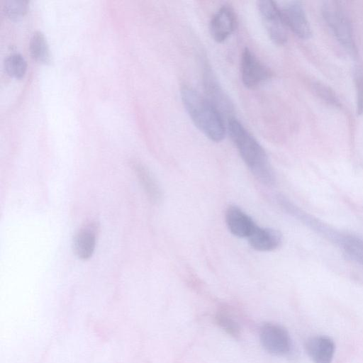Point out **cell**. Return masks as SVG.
<instances>
[{
    "mask_svg": "<svg viewBox=\"0 0 363 363\" xmlns=\"http://www.w3.org/2000/svg\"><path fill=\"white\" fill-rule=\"evenodd\" d=\"M323 16L337 40L351 55L357 48L350 21L337 1H328L323 6Z\"/></svg>",
    "mask_w": 363,
    "mask_h": 363,
    "instance_id": "3",
    "label": "cell"
},
{
    "mask_svg": "<svg viewBox=\"0 0 363 363\" xmlns=\"http://www.w3.org/2000/svg\"><path fill=\"white\" fill-rule=\"evenodd\" d=\"M257 8L271 40L277 45H284L287 40V26L281 11L271 0L259 1Z\"/></svg>",
    "mask_w": 363,
    "mask_h": 363,
    "instance_id": "4",
    "label": "cell"
},
{
    "mask_svg": "<svg viewBox=\"0 0 363 363\" xmlns=\"http://www.w3.org/2000/svg\"><path fill=\"white\" fill-rule=\"evenodd\" d=\"M308 354L314 363H331L335 352V344L326 336H314L306 343Z\"/></svg>",
    "mask_w": 363,
    "mask_h": 363,
    "instance_id": "12",
    "label": "cell"
},
{
    "mask_svg": "<svg viewBox=\"0 0 363 363\" xmlns=\"http://www.w3.org/2000/svg\"><path fill=\"white\" fill-rule=\"evenodd\" d=\"M240 74L243 84L248 88L257 86L272 75L269 68L247 48L242 53Z\"/></svg>",
    "mask_w": 363,
    "mask_h": 363,
    "instance_id": "5",
    "label": "cell"
},
{
    "mask_svg": "<svg viewBox=\"0 0 363 363\" xmlns=\"http://www.w3.org/2000/svg\"><path fill=\"white\" fill-rule=\"evenodd\" d=\"M4 66L7 74L16 79L23 77L27 68L25 59L18 53L9 55L5 59Z\"/></svg>",
    "mask_w": 363,
    "mask_h": 363,
    "instance_id": "16",
    "label": "cell"
},
{
    "mask_svg": "<svg viewBox=\"0 0 363 363\" xmlns=\"http://www.w3.org/2000/svg\"><path fill=\"white\" fill-rule=\"evenodd\" d=\"M182 103L196 128L212 141H221L225 128L221 113L206 98L189 86L181 89Z\"/></svg>",
    "mask_w": 363,
    "mask_h": 363,
    "instance_id": "2",
    "label": "cell"
},
{
    "mask_svg": "<svg viewBox=\"0 0 363 363\" xmlns=\"http://www.w3.org/2000/svg\"><path fill=\"white\" fill-rule=\"evenodd\" d=\"M228 130L240 157L256 179L262 184H272L274 182L273 170L264 150L257 140L233 118L228 121Z\"/></svg>",
    "mask_w": 363,
    "mask_h": 363,
    "instance_id": "1",
    "label": "cell"
},
{
    "mask_svg": "<svg viewBox=\"0 0 363 363\" xmlns=\"http://www.w3.org/2000/svg\"><path fill=\"white\" fill-rule=\"evenodd\" d=\"M313 88L317 94L326 102L333 105L334 106H340V102L337 97L333 90H331L328 86L316 82L313 84Z\"/></svg>",
    "mask_w": 363,
    "mask_h": 363,
    "instance_id": "20",
    "label": "cell"
},
{
    "mask_svg": "<svg viewBox=\"0 0 363 363\" xmlns=\"http://www.w3.org/2000/svg\"><path fill=\"white\" fill-rule=\"evenodd\" d=\"M247 238L253 249L262 252L274 250L282 242V235L279 230L257 225Z\"/></svg>",
    "mask_w": 363,
    "mask_h": 363,
    "instance_id": "11",
    "label": "cell"
},
{
    "mask_svg": "<svg viewBox=\"0 0 363 363\" xmlns=\"http://www.w3.org/2000/svg\"><path fill=\"white\" fill-rule=\"evenodd\" d=\"M264 348L274 354H284L290 350L291 342L287 331L280 325L267 323L260 330Z\"/></svg>",
    "mask_w": 363,
    "mask_h": 363,
    "instance_id": "7",
    "label": "cell"
},
{
    "mask_svg": "<svg viewBox=\"0 0 363 363\" xmlns=\"http://www.w3.org/2000/svg\"><path fill=\"white\" fill-rule=\"evenodd\" d=\"M132 164L150 199L154 202L158 201L161 197L160 190L149 171L136 161Z\"/></svg>",
    "mask_w": 363,
    "mask_h": 363,
    "instance_id": "14",
    "label": "cell"
},
{
    "mask_svg": "<svg viewBox=\"0 0 363 363\" xmlns=\"http://www.w3.org/2000/svg\"><path fill=\"white\" fill-rule=\"evenodd\" d=\"M99 225L95 221L84 224L77 233L74 238V252L82 260L89 259L94 253Z\"/></svg>",
    "mask_w": 363,
    "mask_h": 363,
    "instance_id": "9",
    "label": "cell"
},
{
    "mask_svg": "<svg viewBox=\"0 0 363 363\" xmlns=\"http://www.w3.org/2000/svg\"><path fill=\"white\" fill-rule=\"evenodd\" d=\"M27 5L26 1L9 0L4 1V11L9 17L16 18L26 12Z\"/></svg>",
    "mask_w": 363,
    "mask_h": 363,
    "instance_id": "19",
    "label": "cell"
},
{
    "mask_svg": "<svg viewBox=\"0 0 363 363\" xmlns=\"http://www.w3.org/2000/svg\"><path fill=\"white\" fill-rule=\"evenodd\" d=\"M218 325L229 334L237 336L240 333V329L237 323H235L228 315L219 314L216 317Z\"/></svg>",
    "mask_w": 363,
    "mask_h": 363,
    "instance_id": "21",
    "label": "cell"
},
{
    "mask_svg": "<svg viewBox=\"0 0 363 363\" xmlns=\"http://www.w3.org/2000/svg\"><path fill=\"white\" fill-rule=\"evenodd\" d=\"M285 23L298 37L308 39L311 36V28L301 3L291 1L281 11Z\"/></svg>",
    "mask_w": 363,
    "mask_h": 363,
    "instance_id": "8",
    "label": "cell"
},
{
    "mask_svg": "<svg viewBox=\"0 0 363 363\" xmlns=\"http://www.w3.org/2000/svg\"><path fill=\"white\" fill-rule=\"evenodd\" d=\"M236 26L237 16L234 9L228 5H223L212 17L209 30L215 41L222 43L234 32Z\"/></svg>",
    "mask_w": 363,
    "mask_h": 363,
    "instance_id": "6",
    "label": "cell"
},
{
    "mask_svg": "<svg viewBox=\"0 0 363 363\" xmlns=\"http://www.w3.org/2000/svg\"><path fill=\"white\" fill-rule=\"evenodd\" d=\"M344 246L345 250L353 259L363 264V241L348 238L345 240Z\"/></svg>",
    "mask_w": 363,
    "mask_h": 363,
    "instance_id": "17",
    "label": "cell"
},
{
    "mask_svg": "<svg viewBox=\"0 0 363 363\" xmlns=\"http://www.w3.org/2000/svg\"><path fill=\"white\" fill-rule=\"evenodd\" d=\"M225 217L228 230L239 238H247L257 225L246 213L236 206H230Z\"/></svg>",
    "mask_w": 363,
    "mask_h": 363,
    "instance_id": "10",
    "label": "cell"
},
{
    "mask_svg": "<svg viewBox=\"0 0 363 363\" xmlns=\"http://www.w3.org/2000/svg\"><path fill=\"white\" fill-rule=\"evenodd\" d=\"M30 52L36 61L47 64L50 62V53L48 43L44 35L40 32H35L30 40Z\"/></svg>",
    "mask_w": 363,
    "mask_h": 363,
    "instance_id": "15",
    "label": "cell"
},
{
    "mask_svg": "<svg viewBox=\"0 0 363 363\" xmlns=\"http://www.w3.org/2000/svg\"><path fill=\"white\" fill-rule=\"evenodd\" d=\"M204 82L206 92L210 96L208 100L219 111H224L228 113H230L232 108L230 101L208 69H206L204 73Z\"/></svg>",
    "mask_w": 363,
    "mask_h": 363,
    "instance_id": "13",
    "label": "cell"
},
{
    "mask_svg": "<svg viewBox=\"0 0 363 363\" xmlns=\"http://www.w3.org/2000/svg\"><path fill=\"white\" fill-rule=\"evenodd\" d=\"M354 80L357 94V113H363V66H357L354 71Z\"/></svg>",
    "mask_w": 363,
    "mask_h": 363,
    "instance_id": "18",
    "label": "cell"
}]
</instances>
